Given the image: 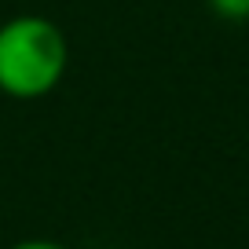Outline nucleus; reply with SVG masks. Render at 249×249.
<instances>
[{
    "label": "nucleus",
    "instance_id": "1",
    "mask_svg": "<svg viewBox=\"0 0 249 249\" xmlns=\"http://www.w3.org/2000/svg\"><path fill=\"white\" fill-rule=\"evenodd\" d=\"M70 66V44L59 22L44 15H11L0 22V92L40 99L55 92Z\"/></svg>",
    "mask_w": 249,
    "mask_h": 249
},
{
    "label": "nucleus",
    "instance_id": "2",
    "mask_svg": "<svg viewBox=\"0 0 249 249\" xmlns=\"http://www.w3.org/2000/svg\"><path fill=\"white\" fill-rule=\"evenodd\" d=\"M205 4L227 22H246L249 18V0H205Z\"/></svg>",
    "mask_w": 249,
    "mask_h": 249
},
{
    "label": "nucleus",
    "instance_id": "3",
    "mask_svg": "<svg viewBox=\"0 0 249 249\" xmlns=\"http://www.w3.org/2000/svg\"><path fill=\"white\" fill-rule=\"evenodd\" d=\"M8 249H70V246H62V242H55V238H22V242H15V246H8Z\"/></svg>",
    "mask_w": 249,
    "mask_h": 249
}]
</instances>
